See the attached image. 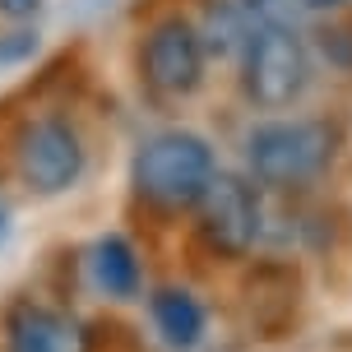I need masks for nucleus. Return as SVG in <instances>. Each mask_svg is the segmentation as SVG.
Wrapping results in <instances>:
<instances>
[{
    "label": "nucleus",
    "instance_id": "1",
    "mask_svg": "<svg viewBox=\"0 0 352 352\" xmlns=\"http://www.w3.org/2000/svg\"><path fill=\"white\" fill-rule=\"evenodd\" d=\"M213 172H218V158H213L209 140H199L190 130H162V135H153L135 148L130 186L148 209L181 213L199 204Z\"/></svg>",
    "mask_w": 352,
    "mask_h": 352
},
{
    "label": "nucleus",
    "instance_id": "2",
    "mask_svg": "<svg viewBox=\"0 0 352 352\" xmlns=\"http://www.w3.org/2000/svg\"><path fill=\"white\" fill-rule=\"evenodd\" d=\"M338 153V135L329 121L316 116H287L264 121L246 135V167L269 190H301L316 176L329 172Z\"/></svg>",
    "mask_w": 352,
    "mask_h": 352
},
{
    "label": "nucleus",
    "instance_id": "3",
    "mask_svg": "<svg viewBox=\"0 0 352 352\" xmlns=\"http://www.w3.org/2000/svg\"><path fill=\"white\" fill-rule=\"evenodd\" d=\"M311 84V56L301 33L287 23H260L246 37V65H241V88L264 111L292 107Z\"/></svg>",
    "mask_w": 352,
    "mask_h": 352
},
{
    "label": "nucleus",
    "instance_id": "4",
    "mask_svg": "<svg viewBox=\"0 0 352 352\" xmlns=\"http://www.w3.org/2000/svg\"><path fill=\"white\" fill-rule=\"evenodd\" d=\"M14 167H19V181L33 195L74 190L88 167L84 135L65 116H33L14 135Z\"/></svg>",
    "mask_w": 352,
    "mask_h": 352
},
{
    "label": "nucleus",
    "instance_id": "5",
    "mask_svg": "<svg viewBox=\"0 0 352 352\" xmlns=\"http://www.w3.org/2000/svg\"><path fill=\"white\" fill-rule=\"evenodd\" d=\"M199 236L213 255H228V260H241L250 255V246L260 241L264 228V209H260V190L250 186L246 176H228L213 172L209 190L199 195Z\"/></svg>",
    "mask_w": 352,
    "mask_h": 352
},
{
    "label": "nucleus",
    "instance_id": "6",
    "mask_svg": "<svg viewBox=\"0 0 352 352\" xmlns=\"http://www.w3.org/2000/svg\"><path fill=\"white\" fill-rule=\"evenodd\" d=\"M204 42H199V28L190 19H162L144 33L140 47V70L144 84L153 88L158 98H190L195 88L204 84Z\"/></svg>",
    "mask_w": 352,
    "mask_h": 352
},
{
    "label": "nucleus",
    "instance_id": "7",
    "mask_svg": "<svg viewBox=\"0 0 352 352\" xmlns=\"http://www.w3.org/2000/svg\"><path fill=\"white\" fill-rule=\"evenodd\" d=\"M5 348L10 352H65V324L42 301L23 297L5 311Z\"/></svg>",
    "mask_w": 352,
    "mask_h": 352
},
{
    "label": "nucleus",
    "instance_id": "8",
    "mask_svg": "<svg viewBox=\"0 0 352 352\" xmlns=\"http://www.w3.org/2000/svg\"><path fill=\"white\" fill-rule=\"evenodd\" d=\"M153 324L167 338V348L190 352L204 338V306L186 287H162V292H153Z\"/></svg>",
    "mask_w": 352,
    "mask_h": 352
},
{
    "label": "nucleus",
    "instance_id": "9",
    "mask_svg": "<svg viewBox=\"0 0 352 352\" xmlns=\"http://www.w3.org/2000/svg\"><path fill=\"white\" fill-rule=\"evenodd\" d=\"M93 278L102 287L107 297H135L140 292V255L135 246L125 241V236H102L98 246H93Z\"/></svg>",
    "mask_w": 352,
    "mask_h": 352
},
{
    "label": "nucleus",
    "instance_id": "10",
    "mask_svg": "<svg viewBox=\"0 0 352 352\" xmlns=\"http://www.w3.org/2000/svg\"><path fill=\"white\" fill-rule=\"evenodd\" d=\"M246 5H228V0H218L209 5V19H204V28H199V42H204V56H228L236 47H246Z\"/></svg>",
    "mask_w": 352,
    "mask_h": 352
},
{
    "label": "nucleus",
    "instance_id": "11",
    "mask_svg": "<svg viewBox=\"0 0 352 352\" xmlns=\"http://www.w3.org/2000/svg\"><path fill=\"white\" fill-rule=\"evenodd\" d=\"M28 52H37V33H10L0 42V60H19Z\"/></svg>",
    "mask_w": 352,
    "mask_h": 352
},
{
    "label": "nucleus",
    "instance_id": "12",
    "mask_svg": "<svg viewBox=\"0 0 352 352\" xmlns=\"http://www.w3.org/2000/svg\"><path fill=\"white\" fill-rule=\"evenodd\" d=\"M42 10V0H0V14L5 19H33Z\"/></svg>",
    "mask_w": 352,
    "mask_h": 352
},
{
    "label": "nucleus",
    "instance_id": "13",
    "mask_svg": "<svg viewBox=\"0 0 352 352\" xmlns=\"http://www.w3.org/2000/svg\"><path fill=\"white\" fill-rule=\"evenodd\" d=\"M311 10H329V5H348V0H306Z\"/></svg>",
    "mask_w": 352,
    "mask_h": 352
},
{
    "label": "nucleus",
    "instance_id": "14",
    "mask_svg": "<svg viewBox=\"0 0 352 352\" xmlns=\"http://www.w3.org/2000/svg\"><path fill=\"white\" fill-rule=\"evenodd\" d=\"M0 232H5V209H0Z\"/></svg>",
    "mask_w": 352,
    "mask_h": 352
}]
</instances>
